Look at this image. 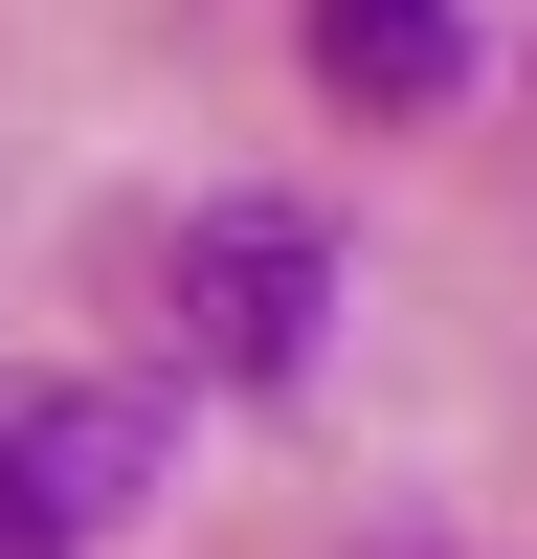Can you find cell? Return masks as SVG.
Instances as JSON below:
<instances>
[{
	"mask_svg": "<svg viewBox=\"0 0 537 559\" xmlns=\"http://www.w3.org/2000/svg\"><path fill=\"white\" fill-rule=\"evenodd\" d=\"M179 336H202V381L291 403L313 336H336V247H313L291 202H202V224H179Z\"/></svg>",
	"mask_w": 537,
	"mask_h": 559,
	"instance_id": "1",
	"label": "cell"
},
{
	"mask_svg": "<svg viewBox=\"0 0 537 559\" xmlns=\"http://www.w3.org/2000/svg\"><path fill=\"white\" fill-rule=\"evenodd\" d=\"M0 471L90 537V515H134V492L179 471V426H157V403H90V381H23V403H0Z\"/></svg>",
	"mask_w": 537,
	"mask_h": 559,
	"instance_id": "2",
	"label": "cell"
},
{
	"mask_svg": "<svg viewBox=\"0 0 537 559\" xmlns=\"http://www.w3.org/2000/svg\"><path fill=\"white\" fill-rule=\"evenodd\" d=\"M313 68H336L358 112H448V90H470V23H448V0H313Z\"/></svg>",
	"mask_w": 537,
	"mask_h": 559,
	"instance_id": "3",
	"label": "cell"
},
{
	"mask_svg": "<svg viewBox=\"0 0 537 559\" xmlns=\"http://www.w3.org/2000/svg\"><path fill=\"white\" fill-rule=\"evenodd\" d=\"M0 559H68V515H45V492H23V471H0Z\"/></svg>",
	"mask_w": 537,
	"mask_h": 559,
	"instance_id": "4",
	"label": "cell"
}]
</instances>
